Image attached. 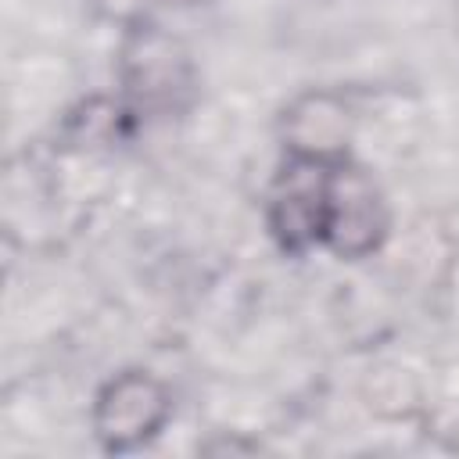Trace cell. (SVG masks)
<instances>
[{
  "label": "cell",
  "mask_w": 459,
  "mask_h": 459,
  "mask_svg": "<svg viewBox=\"0 0 459 459\" xmlns=\"http://www.w3.org/2000/svg\"><path fill=\"white\" fill-rule=\"evenodd\" d=\"M118 82L122 100L140 122L183 115L197 97V68L186 43L147 14L122 25Z\"/></svg>",
  "instance_id": "1"
},
{
  "label": "cell",
  "mask_w": 459,
  "mask_h": 459,
  "mask_svg": "<svg viewBox=\"0 0 459 459\" xmlns=\"http://www.w3.org/2000/svg\"><path fill=\"white\" fill-rule=\"evenodd\" d=\"M172 412L169 387L143 373V369H126L115 373L93 402V434L108 452H133L158 437Z\"/></svg>",
  "instance_id": "2"
},
{
  "label": "cell",
  "mask_w": 459,
  "mask_h": 459,
  "mask_svg": "<svg viewBox=\"0 0 459 459\" xmlns=\"http://www.w3.org/2000/svg\"><path fill=\"white\" fill-rule=\"evenodd\" d=\"M387 237V204L377 183L341 158L330 169L326 183V219H323V247L341 258H366Z\"/></svg>",
  "instance_id": "3"
},
{
  "label": "cell",
  "mask_w": 459,
  "mask_h": 459,
  "mask_svg": "<svg viewBox=\"0 0 459 459\" xmlns=\"http://www.w3.org/2000/svg\"><path fill=\"white\" fill-rule=\"evenodd\" d=\"M344 104L330 93L301 97L283 118V151L308 158H348V118Z\"/></svg>",
  "instance_id": "4"
},
{
  "label": "cell",
  "mask_w": 459,
  "mask_h": 459,
  "mask_svg": "<svg viewBox=\"0 0 459 459\" xmlns=\"http://www.w3.org/2000/svg\"><path fill=\"white\" fill-rule=\"evenodd\" d=\"M100 18H111L118 25H129L147 14V0H90Z\"/></svg>",
  "instance_id": "5"
},
{
  "label": "cell",
  "mask_w": 459,
  "mask_h": 459,
  "mask_svg": "<svg viewBox=\"0 0 459 459\" xmlns=\"http://www.w3.org/2000/svg\"><path fill=\"white\" fill-rule=\"evenodd\" d=\"M172 4H204V0H172Z\"/></svg>",
  "instance_id": "6"
}]
</instances>
